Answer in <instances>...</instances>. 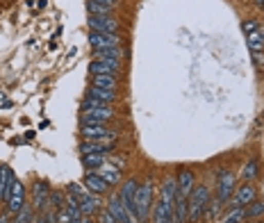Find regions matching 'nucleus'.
I'll return each mask as SVG.
<instances>
[{"mask_svg":"<svg viewBox=\"0 0 264 223\" xmlns=\"http://www.w3.org/2000/svg\"><path fill=\"white\" fill-rule=\"evenodd\" d=\"M246 210V219H255V216H264V203H255L253 200L251 205L244 207Z\"/></svg>","mask_w":264,"mask_h":223,"instance_id":"30","label":"nucleus"},{"mask_svg":"<svg viewBox=\"0 0 264 223\" xmlns=\"http://www.w3.org/2000/svg\"><path fill=\"white\" fill-rule=\"evenodd\" d=\"M57 221H60V223H73L76 219H73V216H71V212H68L66 207H64V210H60V212H57Z\"/></svg>","mask_w":264,"mask_h":223,"instance_id":"32","label":"nucleus"},{"mask_svg":"<svg viewBox=\"0 0 264 223\" xmlns=\"http://www.w3.org/2000/svg\"><path fill=\"white\" fill-rule=\"evenodd\" d=\"M89 44L93 50H103V48H121V36L119 34H107V32H91L89 34Z\"/></svg>","mask_w":264,"mask_h":223,"instance_id":"6","label":"nucleus"},{"mask_svg":"<svg viewBox=\"0 0 264 223\" xmlns=\"http://www.w3.org/2000/svg\"><path fill=\"white\" fill-rule=\"evenodd\" d=\"M7 210L12 212V214H16L21 207L25 205V191H23V184L18 182V180H14L12 187H9V196H7Z\"/></svg>","mask_w":264,"mask_h":223,"instance_id":"10","label":"nucleus"},{"mask_svg":"<svg viewBox=\"0 0 264 223\" xmlns=\"http://www.w3.org/2000/svg\"><path fill=\"white\" fill-rule=\"evenodd\" d=\"M235 189H237V175L232 171H219V175H216V198L221 200V205L230 203Z\"/></svg>","mask_w":264,"mask_h":223,"instance_id":"4","label":"nucleus"},{"mask_svg":"<svg viewBox=\"0 0 264 223\" xmlns=\"http://www.w3.org/2000/svg\"><path fill=\"white\" fill-rule=\"evenodd\" d=\"M246 44H248V48H251L253 52H264V39H262L260 32H251L248 39H246Z\"/></svg>","mask_w":264,"mask_h":223,"instance_id":"27","label":"nucleus"},{"mask_svg":"<svg viewBox=\"0 0 264 223\" xmlns=\"http://www.w3.org/2000/svg\"><path fill=\"white\" fill-rule=\"evenodd\" d=\"M257 175V159H248L246 166L241 169V178L244 180H255Z\"/></svg>","mask_w":264,"mask_h":223,"instance_id":"29","label":"nucleus"},{"mask_svg":"<svg viewBox=\"0 0 264 223\" xmlns=\"http://www.w3.org/2000/svg\"><path fill=\"white\" fill-rule=\"evenodd\" d=\"M116 3H119V0H116Z\"/></svg>","mask_w":264,"mask_h":223,"instance_id":"42","label":"nucleus"},{"mask_svg":"<svg viewBox=\"0 0 264 223\" xmlns=\"http://www.w3.org/2000/svg\"><path fill=\"white\" fill-rule=\"evenodd\" d=\"M87 96H91V98H96L105 105H109L112 100H116V91H112V89H100V87H91Z\"/></svg>","mask_w":264,"mask_h":223,"instance_id":"22","label":"nucleus"},{"mask_svg":"<svg viewBox=\"0 0 264 223\" xmlns=\"http://www.w3.org/2000/svg\"><path fill=\"white\" fill-rule=\"evenodd\" d=\"M257 28H260V25H257V21H244V32L246 34H251V32H257Z\"/></svg>","mask_w":264,"mask_h":223,"instance_id":"34","label":"nucleus"},{"mask_svg":"<svg viewBox=\"0 0 264 223\" xmlns=\"http://www.w3.org/2000/svg\"><path fill=\"white\" fill-rule=\"evenodd\" d=\"M121 48H103V50H96V60L93 62H103L107 66H112L114 71H121Z\"/></svg>","mask_w":264,"mask_h":223,"instance_id":"12","label":"nucleus"},{"mask_svg":"<svg viewBox=\"0 0 264 223\" xmlns=\"http://www.w3.org/2000/svg\"><path fill=\"white\" fill-rule=\"evenodd\" d=\"M0 169H3V164H0Z\"/></svg>","mask_w":264,"mask_h":223,"instance_id":"41","label":"nucleus"},{"mask_svg":"<svg viewBox=\"0 0 264 223\" xmlns=\"http://www.w3.org/2000/svg\"><path fill=\"white\" fill-rule=\"evenodd\" d=\"M112 116H114V112L109 109L105 103L91 98V96H87V98H84L80 123H107Z\"/></svg>","mask_w":264,"mask_h":223,"instance_id":"1","label":"nucleus"},{"mask_svg":"<svg viewBox=\"0 0 264 223\" xmlns=\"http://www.w3.org/2000/svg\"><path fill=\"white\" fill-rule=\"evenodd\" d=\"M80 210H82V214H87V216H91V214H96V212L103 207V200H100V196L98 194H91V191H87L84 196H80Z\"/></svg>","mask_w":264,"mask_h":223,"instance_id":"16","label":"nucleus"},{"mask_svg":"<svg viewBox=\"0 0 264 223\" xmlns=\"http://www.w3.org/2000/svg\"><path fill=\"white\" fill-rule=\"evenodd\" d=\"M12 219H14V214L12 212H3V214H0V223H12Z\"/></svg>","mask_w":264,"mask_h":223,"instance_id":"35","label":"nucleus"},{"mask_svg":"<svg viewBox=\"0 0 264 223\" xmlns=\"http://www.w3.org/2000/svg\"><path fill=\"white\" fill-rule=\"evenodd\" d=\"M96 173L109 184V187L121 182V169H119V166H112V164H103V166H98Z\"/></svg>","mask_w":264,"mask_h":223,"instance_id":"18","label":"nucleus"},{"mask_svg":"<svg viewBox=\"0 0 264 223\" xmlns=\"http://www.w3.org/2000/svg\"><path fill=\"white\" fill-rule=\"evenodd\" d=\"M178 196V180L176 178H166L164 184H162V200H166V203H173Z\"/></svg>","mask_w":264,"mask_h":223,"instance_id":"21","label":"nucleus"},{"mask_svg":"<svg viewBox=\"0 0 264 223\" xmlns=\"http://www.w3.org/2000/svg\"><path fill=\"white\" fill-rule=\"evenodd\" d=\"M89 28H91V32L119 34V21H114L112 16H91V18H89Z\"/></svg>","mask_w":264,"mask_h":223,"instance_id":"11","label":"nucleus"},{"mask_svg":"<svg viewBox=\"0 0 264 223\" xmlns=\"http://www.w3.org/2000/svg\"><path fill=\"white\" fill-rule=\"evenodd\" d=\"M178 194L184 196V198H189V194L194 191L196 187V178H194V171H189V169H182L180 173H178Z\"/></svg>","mask_w":264,"mask_h":223,"instance_id":"15","label":"nucleus"},{"mask_svg":"<svg viewBox=\"0 0 264 223\" xmlns=\"http://www.w3.org/2000/svg\"><path fill=\"white\" fill-rule=\"evenodd\" d=\"M171 221H176L173 203H166V200L160 198V203L155 205V223H171Z\"/></svg>","mask_w":264,"mask_h":223,"instance_id":"19","label":"nucleus"},{"mask_svg":"<svg viewBox=\"0 0 264 223\" xmlns=\"http://www.w3.org/2000/svg\"><path fill=\"white\" fill-rule=\"evenodd\" d=\"M16 180V175L9 166H3L0 169V200H7L9 196V187H12V182Z\"/></svg>","mask_w":264,"mask_h":223,"instance_id":"20","label":"nucleus"},{"mask_svg":"<svg viewBox=\"0 0 264 223\" xmlns=\"http://www.w3.org/2000/svg\"><path fill=\"white\" fill-rule=\"evenodd\" d=\"M80 135L84 139H114V132L105 123H82Z\"/></svg>","mask_w":264,"mask_h":223,"instance_id":"8","label":"nucleus"},{"mask_svg":"<svg viewBox=\"0 0 264 223\" xmlns=\"http://www.w3.org/2000/svg\"><path fill=\"white\" fill-rule=\"evenodd\" d=\"M87 7H89V12H91V16H109V12H112V7L100 5V3H96V0H89Z\"/></svg>","mask_w":264,"mask_h":223,"instance_id":"28","label":"nucleus"},{"mask_svg":"<svg viewBox=\"0 0 264 223\" xmlns=\"http://www.w3.org/2000/svg\"><path fill=\"white\" fill-rule=\"evenodd\" d=\"M32 210L36 214H44L46 207L50 205V189L46 182H34L32 184V200H30Z\"/></svg>","mask_w":264,"mask_h":223,"instance_id":"5","label":"nucleus"},{"mask_svg":"<svg viewBox=\"0 0 264 223\" xmlns=\"http://www.w3.org/2000/svg\"><path fill=\"white\" fill-rule=\"evenodd\" d=\"M153 194H155V187H153V180H146L144 184H139L135 196V214L139 223L148 221L150 216V203H153Z\"/></svg>","mask_w":264,"mask_h":223,"instance_id":"3","label":"nucleus"},{"mask_svg":"<svg viewBox=\"0 0 264 223\" xmlns=\"http://www.w3.org/2000/svg\"><path fill=\"white\" fill-rule=\"evenodd\" d=\"M241 219H246V210L244 207H230V212L221 219V223H239Z\"/></svg>","mask_w":264,"mask_h":223,"instance_id":"26","label":"nucleus"},{"mask_svg":"<svg viewBox=\"0 0 264 223\" xmlns=\"http://www.w3.org/2000/svg\"><path fill=\"white\" fill-rule=\"evenodd\" d=\"M50 203H52V207H55V212H60V210H64V207H66L64 196L57 194V191H50Z\"/></svg>","mask_w":264,"mask_h":223,"instance_id":"31","label":"nucleus"},{"mask_svg":"<svg viewBox=\"0 0 264 223\" xmlns=\"http://www.w3.org/2000/svg\"><path fill=\"white\" fill-rule=\"evenodd\" d=\"M253 55H255V62L257 64H264V52H253Z\"/></svg>","mask_w":264,"mask_h":223,"instance_id":"39","label":"nucleus"},{"mask_svg":"<svg viewBox=\"0 0 264 223\" xmlns=\"http://www.w3.org/2000/svg\"><path fill=\"white\" fill-rule=\"evenodd\" d=\"M32 223H46V214H34Z\"/></svg>","mask_w":264,"mask_h":223,"instance_id":"37","label":"nucleus"},{"mask_svg":"<svg viewBox=\"0 0 264 223\" xmlns=\"http://www.w3.org/2000/svg\"><path fill=\"white\" fill-rule=\"evenodd\" d=\"M208 205H210V189L205 184H196L194 191L189 194V212H187V219L189 221H200L208 212Z\"/></svg>","mask_w":264,"mask_h":223,"instance_id":"2","label":"nucleus"},{"mask_svg":"<svg viewBox=\"0 0 264 223\" xmlns=\"http://www.w3.org/2000/svg\"><path fill=\"white\" fill-rule=\"evenodd\" d=\"M107 162H109V155H98V153H93V155H82V164L87 169H98Z\"/></svg>","mask_w":264,"mask_h":223,"instance_id":"23","label":"nucleus"},{"mask_svg":"<svg viewBox=\"0 0 264 223\" xmlns=\"http://www.w3.org/2000/svg\"><path fill=\"white\" fill-rule=\"evenodd\" d=\"M84 187L91 191V194H98L100 196V194H105V191L109 189V184L105 182V180L100 178L96 171H89L87 175H84Z\"/></svg>","mask_w":264,"mask_h":223,"instance_id":"17","label":"nucleus"},{"mask_svg":"<svg viewBox=\"0 0 264 223\" xmlns=\"http://www.w3.org/2000/svg\"><path fill=\"white\" fill-rule=\"evenodd\" d=\"M96 3H100V5H107V7H114V5H116V0H96Z\"/></svg>","mask_w":264,"mask_h":223,"instance_id":"38","label":"nucleus"},{"mask_svg":"<svg viewBox=\"0 0 264 223\" xmlns=\"http://www.w3.org/2000/svg\"><path fill=\"white\" fill-rule=\"evenodd\" d=\"M100 223H116V219L112 216V212H109L107 207H105V210L100 212Z\"/></svg>","mask_w":264,"mask_h":223,"instance_id":"33","label":"nucleus"},{"mask_svg":"<svg viewBox=\"0 0 264 223\" xmlns=\"http://www.w3.org/2000/svg\"><path fill=\"white\" fill-rule=\"evenodd\" d=\"M239 223H241V221H239Z\"/></svg>","mask_w":264,"mask_h":223,"instance_id":"43","label":"nucleus"},{"mask_svg":"<svg viewBox=\"0 0 264 223\" xmlns=\"http://www.w3.org/2000/svg\"><path fill=\"white\" fill-rule=\"evenodd\" d=\"M93 87L116 91V76H93Z\"/></svg>","mask_w":264,"mask_h":223,"instance_id":"25","label":"nucleus"},{"mask_svg":"<svg viewBox=\"0 0 264 223\" xmlns=\"http://www.w3.org/2000/svg\"><path fill=\"white\" fill-rule=\"evenodd\" d=\"M105 207L112 212V216L116 219V223H139V219H137L135 214H130V212L123 207V203H121L119 196H112V198L107 200V205H105Z\"/></svg>","mask_w":264,"mask_h":223,"instance_id":"7","label":"nucleus"},{"mask_svg":"<svg viewBox=\"0 0 264 223\" xmlns=\"http://www.w3.org/2000/svg\"><path fill=\"white\" fill-rule=\"evenodd\" d=\"M255 3H257V5H260V7H264V0H255Z\"/></svg>","mask_w":264,"mask_h":223,"instance_id":"40","label":"nucleus"},{"mask_svg":"<svg viewBox=\"0 0 264 223\" xmlns=\"http://www.w3.org/2000/svg\"><path fill=\"white\" fill-rule=\"evenodd\" d=\"M137 189H139V184H137L135 180H128V182L123 184V189H121V194H119L121 203H123V207L130 212V214H135V196H137Z\"/></svg>","mask_w":264,"mask_h":223,"instance_id":"14","label":"nucleus"},{"mask_svg":"<svg viewBox=\"0 0 264 223\" xmlns=\"http://www.w3.org/2000/svg\"><path fill=\"white\" fill-rule=\"evenodd\" d=\"M46 223H60V221H57V212H50V214H46Z\"/></svg>","mask_w":264,"mask_h":223,"instance_id":"36","label":"nucleus"},{"mask_svg":"<svg viewBox=\"0 0 264 223\" xmlns=\"http://www.w3.org/2000/svg\"><path fill=\"white\" fill-rule=\"evenodd\" d=\"M89 73H91V76H116L119 71H114L112 66H107V64H103V62H91L89 64Z\"/></svg>","mask_w":264,"mask_h":223,"instance_id":"24","label":"nucleus"},{"mask_svg":"<svg viewBox=\"0 0 264 223\" xmlns=\"http://www.w3.org/2000/svg\"><path fill=\"white\" fill-rule=\"evenodd\" d=\"M255 196H257V191L253 184H241V187H237L235 189V194H232V198H230V207H246V205H251L253 200H255Z\"/></svg>","mask_w":264,"mask_h":223,"instance_id":"9","label":"nucleus"},{"mask_svg":"<svg viewBox=\"0 0 264 223\" xmlns=\"http://www.w3.org/2000/svg\"><path fill=\"white\" fill-rule=\"evenodd\" d=\"M107 141L109 139H84L80 143V153L82 155H93V153H98V155H109L112 146H109Z\"/></svg>","mask_w":264,"mask_h":223,"instance_id":"13","label":"nucleus"}]
</instances>
